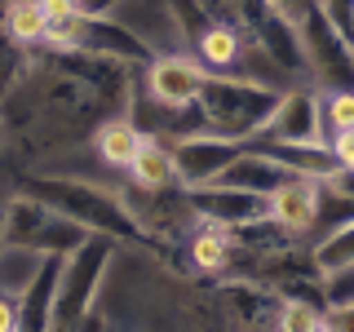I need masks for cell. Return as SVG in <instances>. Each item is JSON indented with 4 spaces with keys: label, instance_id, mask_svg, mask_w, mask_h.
<instances>
[{
    "label": "cell",
    "instance_id": "1",
    "mask_svg": "<svg viewBox=\"0 0 354 332\" xmlns=\"http://www.w3.org/2000/svg\"><path fill=\"white\" fill-rule=\"evenodd\" d=\"M18 191L44 199L53 213L80 221L84 230H102V235L129 243L138 239V226H133L129 208H124V186L129 177H80V173H22Z\"/></svg>",
    "mask_w": 354,
    "mask_h": 332
},
{
    "label": "cell",
    "instance_id": "2",
    "mask_svg": "<svg viewBox=\"0 0 354 332\" xmlns=\"http://www.w3.org/2000/svg\"><path fill=\"white\" fill-rule=\"evenodd\" d=\"M115 243L120 239L102 235V230H88L71 252H62L49 328L71 332V328L88 324V315H93V306H97V293H102V279L111 270V257H115Z\"/></svg>",
    "mask_w": 354,
    "mask_h": 332
},
{
    "label": "cell",
    "instance_id": "3",
    "mask_svg": "<svg viewBox=\"0 0 354 332\" xmlns=\"http://www.w3.org/2000/svg\"><path fill=\"white\" fill-rule=\"evenodd\" d=\"M283 89H266L257 80H239V75H208L199 89L195 107L208 133L221 138H239V142H257L266 120L274 116Z\"/></svg>",
    "mask_w": 354,
    "mask_h": 332
},
{
    "label": "cell",
    "instance_id": "4",
    "mask_svg": "<svg viewBox=\"0 0 354 332\" xmlns=\"http://www.w3.org/2000/svg\"><path fill=\"white\" fill-rule=\"evenodd\" d=\"M297 31H301L310 84H319V89H354V40L324 14V5L310 9Z\"/></svg>",
    "mask_w": 354,
    "mask_h": 332
},
{
    "label": "cell",
    "instance_id": "5",
    "mask_svg": "<svg viewBox=\"0 0 354 332\" xmlns=\"http://www.w3.org/2000/svg\"><path fill=\"white\" fill-rule=\"evenodd\" d=\"M257 142H288V147H328L324 129V89L319 84H288L274 102V116L266 120Z\"/></svg>",
    "mask_w": 354,
    "mask_h": 332
},
{
    "label": "cell",
    "instance_id": "6",
    "mask_svg": "<svg viewBox=\"0 0 354 332\" xmlns=\"http://www.w3.org/2000/svg\"><path fill=\"white\" fill-rule=\"evenodd\" d=\"M115 22L124 27L147 44V53H191V40H186L182 22H177V9L173 0H115L106 9Z\"/></svg>",
    "mask_w": 354,
    "mask_h": 332
},
{
    "label": "cell",
    "instance_id": "7",
    "mask_svg": "<svg viewBox=\"0 0 354 332\" xmlns=\"http://www.w3.org/2000/svg\"><path fill=\"white\" fill-rule=\"evenodd\" d=\"M169 147H173V164H177V182L182 186H208V182H217L221 169H226L248 142L199 129V133H186V138L169 142Z\"/></svg>",
    "mask_w": 354,
    "mask_h": 332
},
{
    "label": "cell",
    "instance_id": "8",
    "mask_svg": "<svg viewBox=\"0 0 354 332\" xmlns=\"http://www.w3.org/2000/svg\"><path fill=\"white\" fill-rule=\"evenodd\" d=\"M204 80H208V71L191 53H155L138 75L142 93H151L164 107H191L199 98V89H204Z\"/></svg>",
    "mask_w": 354,
    "mask_h": 332
},
{
    "label": "cell",
    "instance_id": "9",
    "mask_svg": "<svg viewBox=\"0 0 354 332\" xmlns=\"http://www.w3.org/2000/svg\"><path fill=\"white\" fill-rule=\"evenodd\" d=\"M315 213H319V177H283L270 195H266V217L292 239L315 235Z\"/></svg>",
    "mask_w": 354,
    "mask_h": 332
},
{
    "label": "cell",
    "instance_id": "10",
    "mask_svg": "<svg viewBox=\"0 0 354 332\" xmlns=\"http://www.w3.org/2000/svg\"><path fill=\"white\" fill-rule=\"evenodd\" d=\"M182 257L191 266V275H199V279L230 275V266H235V226L199 217L191 226V235L182 239Z\"/></svg>",
    "mask_w": 354,
    "mask_h": 332
},
{
    "label": "cell",
    "instance_id": "11",
    "mask_svg": "<svg viewBox=\"0 0 354 332\" xmlns=\"http://www.w3.org/2000/svg\"><path fill=\"white\" fill-rule=\"evenodd\" d=\"M186 199H191L195 217L226 221V226H243V221H257V217H266V195L235 191V186H221V182H208V186H186Z\"/></svg>",
    "mask_w": 354,
    "mask_h": 332
},
{
    "label": "cell",
    "instance_id": "12",
    "mask_svg": "<svg viewBox=\"0 0 354 332\" xmlns=\"http://www.w3.org/2000/svg\"><path fill=\"white\" fill-rule=\"evenodd\" d=\"M142 142H147V133L138 129V120L129 116V111H115V116H102L93 129V138H88V151L97 155V164L111 173H129V164L138 160Z\"/></svg>",
    "mask_w": 354,
    "mask_h": 332
},
{
    "label": "cell",
    "instance_id": "13",
    "mask_svg": "<svg viewBox=\"0 0 354 332\" xmlns=\"http://www.w3.org/2000/svg\"><path fill=\"white\" fill-rule=\"evenodd\" d=\"M191 58L208 75H239L243 66V27L230 18H213L204 31L191 40Z\"/></svg>",
    "mask_w": 354,
    "mask_h": 332
},
{
    "label": "cell",
    "instance_id": "14",
    "mask_svg": "<svg viewBox=\"0 0 354 332\" xmlns=\"http://www.w3.org/2000/svg\"><path fill=\"white\" fill-rule=\"evenodd\" d=\"M283 177H292L283 169L279 160H274L270 151H261L257 142H248V147H243L235 160L226 164V169H221V177L217 182L221 186H235V191H252V195H270L274 186L283 182Z\"/></svg>",
    "mask_w": 354,
    "mask_h": 332
},
{
    "label": "cell",
    "instance_id": "15",
    "mask_svg": "<svg viewBox=\"0 0 354 332\" xmlns=\"http://www.w3.org/2000/svg\"><path fill=\"white\" fill-rule=\"evenodd\" d=\"M58 261H62V252H49L40 275L31 279V288L18 297V332H49L53 293H58Z\"/></svg>",
    "mask_w": 354,
    "mask_h": 332
},
{
    "label": "cell",
    "instance_id": "16",
    "mask_svg": "<svg viewBox=\"0 0 354 332\" xmlns=\"http://www.w3.org/2000/svg\"><path fill=\"white\" fill-rule=\"evenodd\" d=\"M124 177L138 186V191H164V186H182V182H177V164H173V147H169L164 138H151V133H147V142H142L138 160L129 164Z\"/></svg>",
    "mask_w": 354,
    "mask_h": 332
},
{
    "label": "cell",
    "instance_id": "17",
    "mask_svg": "<svg viewBox=\"0 0 354 332\" xmlns=\"http://www.w3.org/2000/svg\"><path fill=\"white\" fill-rule=\"evenodd\" d=\"M49 252H40L36 243H14V239H0V293L22 297L31 288V279L40 275V266Z\"/></svg>",
    "mask_w": 354,
    "mask_h": 332
},
{
    "label": "cell",
    "instance_id": "18",
    "mask_svg": "<svg viewBox=\"0 0 354 332\" xmlns=\"http://www.w3.org/2000/svg\"><path fill=\"white\" fill-rule=\"evenodd\" d=\"M310 261H315V270L324 275V284L332 279V275L350 270L354 266V217H346L341 226L324 230V235H315V243H310Z\"/></svg>",
    "mask_w": 354,
    "mask_h": 332
},
{
    "label": "cell",
    "instance_id": "19",
    "mask_svg": "<svg viewBox=\"0 0 354 332\" xmlns=\"http://www.w3.org/2000/svg\"><path fill=\"white\" fill-rule=\"evenodd\" d=\"M0 22H5L9 40L22 44V49H40L44 31H49V18H44L40 0H5L0 5Z\"/></svg>",
    "mask_w": 354,
    "mask_h": 332
},
{
    "label": "cell",
    "instance_id": "20",
    "mask_svg": "<svg viewBox=\"0 0 354 332\" xmlns=\"http://www.w3.org/2000/svg\"><path fill=\"white\" fill-rule=\"evenodd\" d=\"M274 328H279V332H324V297H310V293H279Z\"/></svg>",
    "mask_w": 354,
    "mask_h": 332
},
{
    "label": "cell",
    "instance_id": "21",
    "mask_svg": "<svg viewBox=\"0 0 354 332\" xmlns=\"http://www.w3.org/2000/svg\"><path fill=\"white\" fill-rule=\"evenodd\" d=\"M324 129H354V89H324Z\"/></svg>",
    "mask_w": 354,
    "mask_h": 332
},
{
    "label": "cell",
    "instance_id": "22",
    "mask_svg": "<svg viewBox=\"0 0 354 332\" xmlns=\"http://www.w3.org/2000/svg\"><path fill=\"white\" fill-rule=\"evenodd\" d=\"M324 332H354V293L324 302Z\"/></svg>",
    "mask_w": 354,
    "mask_h": 332
},
{
    "label": "cell",
    "instance_id": "23",
    "mask_svg": "<svg viewBox=\"0 0 354 332\" xmlns=\"http://www.w3.org/2000/svg\"><path fill=\"white\" fill-rule=\"evenodd\" d=\"M328 155L337 160V169H350V173H354V129L328 133Z\"/></svg>",
    "mask_w": 354,
    "mask_h": 332
},
{
    "label": "cell",
    "instance_id": "24",
    "mask_svg": "<svg viewBox=\"0 0 354 332\" xmlns=\"http://www.w3.org/2000/svg\"><path fill=\"white\" fill-rule=\"evenodd\" d=\"M266 5H270V9H274V14H279L283 22H292V27H301V22H306V14H310V9L319 5V0H266Z\"/></svg>",
    "mask_w": 354,
    "mask_h": 332
},
{
    "label": "cell",
    "instance_id": "25",
    "mask_svg": "<svg viewBox=\"0 0 354 332\" xmlns=\"http://www.w3.org/2000/svg\"><path fill=\"white\" fill-rule=\"evenodd\" d=\"M40 9L49 22H66L71 14H80V0H40Z\"/></svg>",
    "mask_w": 354,
    "mask_h": 332
},
{
    "label": "cell",
    "instance_id": "26",
    "mask_svg": "<svg viewBox=\"0 0 354 332\" xmlns=\"http://www.w3.org/2000/svg\"><path fill=\"white\" fill-rule=\"evenodd\" d=\"M0 332H18V297L0 293Z\"/></svg>",
    "mask_w": 354,
    "mask_h": 332
},
{
    "label": "cell",
    "instance_id": "27",
    "mask_svg": "<svg viewBox=\"0 0 354 332\" xmlns=\"http://www.w3.org/2000/svg\"><path fill=\"white\" fill-rule=\"evenodd\" d=\"M111 5H115V0H80V9H84V14H106Z\"/></svg>",
    "mask_w": 354,
    "mask_h": 332
},
{
    "label": "cell",
    "instance_id": "28",
    "mask_svg": "<svg viewBox=\"0 0 354 332\" xmlns=\"http://www.w3.org/2000/svg\"><path fill=\"white\" fill-rule=\"evenodd\" d=\"M350 36H354V31H350Z\"/></svg>",
    "mask_w": 354,
    "mask_h": 332
}]
</instances>
